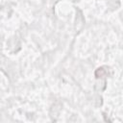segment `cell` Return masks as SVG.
<instances>
[{
	"mask_svg": "<svg viewBox=\"0 0 123 123\" xmlns=\"http://www.w3.org/2000/svg\"><path fill=\"white\" fill-rule=\"evenodd\" d=\"M106 74H107V71H105V70L103 69V67H99V68L96 70V72H95V76H96V78L103 77V76L106 75Z\"/></svg>",
	"mask_w": 123,
	"mask_h": 123,
	"instance_id": "6da1fadb",
	"label": "cell"
}]
</instances>
